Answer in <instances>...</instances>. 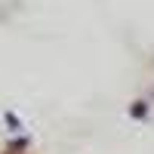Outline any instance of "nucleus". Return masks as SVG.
Masks as SVG:
<instances>
[{"label":"nucleus","mask_w":154,"mask_h":154,"mask_svg":"<svg viewBox=\"0 0 154 154\" xmlns=\"http://www.w3.org/2000/svg\"><path fill=\"white\" fill-rule=\"evenodd\" d=\"M6 154H9V151H6Z\"/></svg>","instance_id":"1"}]
</instances>
